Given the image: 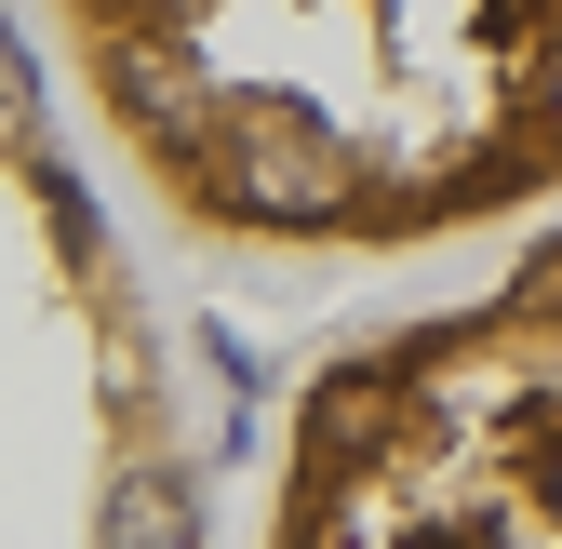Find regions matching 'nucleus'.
Masks as SVG:
<instances>
[{"label": "nucleus", "instance_id": "1", "mask_svg": "<svg viewBox=\"0 0 562 549\" xmlns=\"http://www.w3.org/2000/svg\"><path fill=\"white\" fill-rule=\"evenodd\" d=\"M188 215L429 242L562 175V0H54Z\"/></svg>", "mask_w": 562, "mask_h": 549}]
</instances>
